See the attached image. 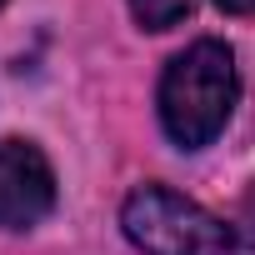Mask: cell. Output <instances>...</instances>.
<instances>
[{
	"label": "cell",
	"mask_w": 255,
	"mask_h": 255,
	"mask_svg": "<svg viewBox=\"0 0 255 255\" xmlns=\"http://www.w3.org/2000/svg\"><path fill=\"white\" fill-rule=\"evenodd\" d=\"M240 80L225 40H195L160 75V125L180 150L210 145L235 110Z\"/></svg>",
	"instance_id": "obj_1"
},
{
	"label": "cell",
	"mask_w": 255,
	"mask_h": 255,
	"mask_svg": "<svg viewBox=\"0 0 255 255\" xmlns=\"http://www.w3.org/2000/svg\"><path fill=\"white\" fill-rule=\"evenodd\" d=\"M120 225L145 255H255L225 220L200 210L195 200L165 190V185H140L125 195Z\"/></svg>",
	"instance_id": "obj_2"
},
{
	"label": "cell",
	"mask_w": 255,
	"mask_h": 255,
	"mask_svg": "<svg viewBox=\"0 0 255 255\" xmlns=\"http://www.w3.org/2000/svg\"><path fill=\"white\" fill-rule=\"evenodd\" d=\"M55 205V170L40 145L10 135L0 140V230H30Z\"/></svg>",
	"instance_id": "obj_3"
},
{
	"label": "cell",
	"mask_w": 255,
	"mask_h": 255,
	"mask_svg": "<svg viewBox=\"0 0 255 255\" xmlns=\"http://www.w3.org/2000/svg\"><path fill=\"white\" fill-rule=\"evenodd\" d=\"M190 5H195V0H130V10H135V20H140L145 30H170V25H180V20L190 15Z\"/></svg>",
	"instance_id": "obj_4"
},
{
	"label": "cell",
	"mask_w": 255,
	"mask_h": 255,
	"mask_svg": "<svg viewBox=\"0 0 255 255\" xmlns=\"http://www.w3.org/2000/svg\"><path fill=\"white\" fill-rule=\"evenodd\" d=\"M225 15H255V0H215Z\"/></svg>",
	"instance_id": "obj_5"
}]
</instances>
